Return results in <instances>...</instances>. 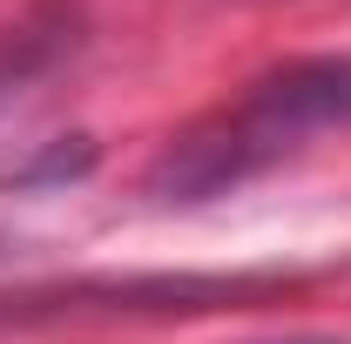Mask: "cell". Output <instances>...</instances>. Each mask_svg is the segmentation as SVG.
<instances>
[{"label":"cell","instance_id":"cell-1","mask_svg":"<svg viewBox=\"0 0 351 344\" xmlns=\"http://www.w3.org/2000/svg\"><path fill=\"white\" fill-rule=\"evenodd\" d=\"M338 135H351V54H298L176 129L156 149L142 189L156 203H210Z\"/></svg>","mask_w":351,"mask_h":344},{"label":"cell","instance_id":"cell-2","mask_svg":"<svg viewBox=\"0 0 351 344\" xmlns=\"http://www.w3.org/2000/svg\"><path fill=\"white\" fill-rule=\"evenodd\" d=\"M68 47H75V14L68 7H41V14H21L14 27H0V108L21 88H34Z\"/></svg>","mask_w":351,"mask_h":344},{"label":"cell","instance_id":"cell-3","mask_svg":"<svg viewBox=\"0 0 351 344\" xmlns=\"http://www.w3.org/2000/svg\"><path fill=\"white\" fill-rule=\"evenodd\" d=\"M277 344H338V338H277Z\"/></svg>","mask_w":351,"mask_h":344},{"label":"cell","instance_id":"cell-4","mask_svg":"<svg viewBox=\"0 0 351 344\" xmlns=\"http://www.w3.org/2000/svg\"><path fill=\"white\" fill-rule=\"evenodd\" d=\"M7 250H14V243H7V236H0V257H7Z\"/></svg>","mask_w":351,"mask_h":344}]
</instances>
